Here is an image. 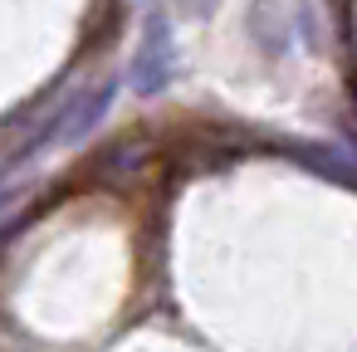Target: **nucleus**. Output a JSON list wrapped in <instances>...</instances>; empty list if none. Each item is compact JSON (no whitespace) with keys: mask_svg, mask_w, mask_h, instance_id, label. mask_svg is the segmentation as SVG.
<instances>
[{"mask_svg":"<svg viewBox=\"0 0 357 352\" xmlns=\"http://www.w3.org/2000/svg\"><path fill=\"white\" fill-rule=\"evenodd\" d=\"M113 98H118V79H108V84H98V89H89V93H74L30 142H25V152L20 157H30V152H45V147H54V142H79V137H89L103 118H108V108H113Z\"/></svg>","mask_w":357,"mask_h":352,"instance_id":"f257e3e1","label":"nucleus"},{"mask_svg":"<svg viewBox=\"0 0 357 352\" xmlns=\"http://www.w3.org/2000/svg\"><path fill=\"white\" fill-rule=\"evenodd\" d=\"M176 74V45H172V15L167 10H152L147 25H142V45L132 54V69H128V84L132 93L142 98H157Z\"/></svg>","mask_w":357,"mask_h":352,"instance_id":"f03ea898","label":"nucleus"},{"mask_svg":"<svg viewBox=\"0 0 357 352\" xmlns=\"http://www.w3.org/2000/svg\"><path fill=\"white\" fill-rule=\"evenodd\" d=\"M186 6H191L196 15H215V6H220V0H186Z\"/></svg>","mask_w":357,"mask_h":352,"instance_id":"7ed1b4c3","label":"nucleus"}]
</instances>
